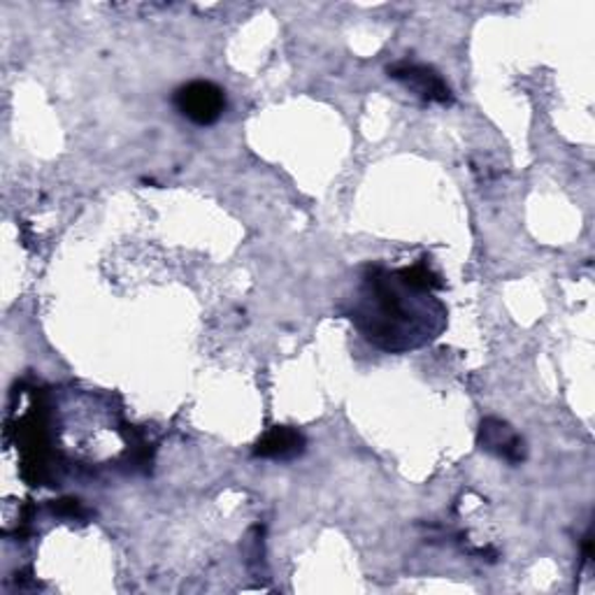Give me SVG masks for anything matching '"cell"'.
I'll return each mask as SVG.
<instances>
[{"instance_id":"cell-3","label":"cell","mask_w":595,"mask_h":595,"mask_svg":"<svg viewBox=\"0 0 595 595\" xmlns=\"http://www.w3.org/2000/svg\"><path fill=\"white\" fill-rule=\"evenodd\" d=\"M388 75L407 84L417 96L423 100H431V103H449L451 91L435 71L426 65H417V63H398L394 67H388Z\"/></svg>"},{"instance_id":"cell-5","label":"cell","mask_w":595,"mask_h":595,"mask_svg":"<svg viewBox=\"0 0 595 595\" xmlns=\"http://www.w3.org/2000/svg\"><path fill=\"white\" fill-rule=\"evenodd\" d=\"M302 451H305V437L296 429H288V426L272 429L259 439L257 449H253V454L261 458H280V461H284V458H294Z\"/></svg>"},{"instance_id":"cell-2","label":"cell","mask_w":595,"mask_h":595,"mask_svg":"<svg viewBox=\"0 0 595 595\" xmlns=\"http://www.w3.org/2000/svg\"><path fill=\"white\" fill-rule=\"evenodd\" d=\"M177 112L198 126H212L226 110V94L214 82L194 79L175 91Z\"/></svg>"},{"instance_id":"cell-4","label":"cell","mask_w":595,"mask_h":595,"mask_svg":"<svg viewBox=\"0 0 595 595\" xmlns=\"http://www.w3.org/2000/svg\"><path fill=\"white\" fill-rule=\"evenodd\" d=\"M480 439H482V447L486 451L505 458V461H512V463L523 461V442L512 429L507 426L505 421H500V419L482 421Z\"/></svg>"},{"instance_id":"cell-1","label":"cell","mask_w":595,"mask_h":595,"mask_svg":"<svg viewBox=\"0 0 595 595\" xmlns=\"http://www.w3.org/2000/svg\"><path fill=\"white\" fill-rule=\"evenodd\" d=\"M437 286L442 284L423 265L396 272L370 268L356 292L351 321L384 351L419 349L447 324L445 305L433 296Z\"/></svg>"}]
</instances>
